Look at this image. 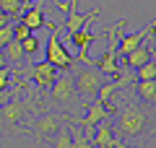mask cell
<instances>
[{"instance_id":"obj_1","label":"cell","mask_w":156,"mask_h":148,"mask_svg":"<svg viewBox=\"0 0 156 148\" xmlns=\"http://www.w3.org/2000/svg\"><path fill=\"white\" fill-rule=\"evenodd\" d=\"M109 115H115L112 132L125 138V140L140 138L146 130L154 127V112H151V107L146 109V104L140 99H120L117 101V109L109 112Z\"/></svg>"},{"instance_id":"obj_2","label":"cell","mask_w":156,"mask_h":148,"mask_svg":"<svg viewBox=\"0 0 156 148\" xmlns=\"http://www.w3.org/2000/svg\"><path fill=\"white\" fill-rule=\"evenodd\" d=\"M21 91H23V81L18 83L16 93H13L5 104L0 107V138H13V135H18V132H21L23 117H31L34 112L39 109L37 96H34V93L21 96Z\"/></svg>"},{"instance_id":"obj_3","label":"cell","mask_w":156,"mask_h":148,"mask_svg":"<svg viewBox=\"0 0 156 148\" xmlns=\"http://www.w3.org/2000/svg\"><path fill=\"white\" fill-rule=\"evenodd\" d=\"M47 104L57 107L60 112H68V120H76V112L83 109L81 99L76 93V83H73V65L62 68V73H57V78L52 81V86L47 88Z\"/></svg>"},{"instance_id":"obj_4","label":"cell","mask_w":156,"mask_h":148,"mask_svg":"<svg viewBox=\"0 0 156 148\" xmlns=\"http://www.w3.org/2000/svg\"><path fill=\"white\" fill-rule=\"evenodd\" d=\"M68 120V115H60V112L50 109V107H39L37 112L31 115V122L29 125H21V132H29L34 140L39 143H50V138L57 132V127Z\"/></svg>"},{"instance_id":"obj_5","label":"cell","mask_w":156,"mask_h":148,"mask_svg":"<svg viewBox=\"0 0 156 148\" xmlns=\"http://www.w3.org/2000/svg\"><path fill=\"white\" fill-rule=\"evenodd\" d=\"M104 78L107 76L94 65V62H89V65L78 62V68H73V83H76V93H78V99H81L83 109H86L89 101L96 99V91H99V86L104 83Z\"/></svg>"},{"instance_id":"obj_6","label":"cell","mask_w":156,"mask_h":148,"mask_svg":"<svg viewBox=\"0 0 156 148\" xmlns=\"http://www.w3.org/2000/svg\"><path fill=\"white\" fill-rule=\"evenodd\" d=\"M125 18L115 21L112 26H104V37H107V52L94 60V65L99 68L104 76H120L122 73V65H120V55H117V37H120V29H125Z\"/></svg>"},{"instance_id":"obj_7","label":"cell","mask_w":156,"mask_h":148,"mask_svg":"<svg viewBox=\"0 0 156 148\" xmlns=\"http://www.w3.org/2000/svg\"><path fill=\"white\" fill-rule=\"evenodd\" d=\"M44 23L52 29V31H50V42H47V62L55 65L57 70L70 68V65H73V57H70V52L65 49V44H60V39H57L60 26H55V23H50V21H44Z\"/></svg>"},{"instance_id":"obj_8","label":"cell","mask_w":156,"mask_h":148,"mask_svg":"<svg viewBox=\"0 0 156 148\" xmlns=\"http://www.w3.org/2000/svg\"><path fill=\"white\" fill-rule=\"evenodd\" d=\"M26 78H31L34 83H37V88L39 91H47V88L52 86V81L57 78V68L55 65H50V62H37V65H31V68H23V78L21 81H26Z\"/></svg>"},{"instance_id":"obj_9","label":"cell","mask_w":156,"mask_h":148,"mask_svg":"<svg viewBox=\"0 0 156 148\" xmlns=\"http://www.w3.org/2000/svg\"><path fill=\"white\" fill-rule=\"evenodd\" d=\"M89 140H91V148H128L120 138H115L109 120H101L99 125L94 127V132H91Z\"/></svg>"},{"instance_id":"obj_10","label":"cell","mask_w":156,"mask_h":148,"mask_svg":"<svg viewBox=\"0 0 156 148\" xmlns=\"http://www.w3.org/2000/svg\"><path fill=\"white\" fill-rule=\"evenodd\" d=\"M96 16H99V8H91L89 13H78V0H70V3H68V21H65V31H68V34L78 31V29L83 26V23L94 21Z\"/></svg>"},{"instance_id":"obj_11","label":"cell","mask_w":156,"mask_h":148,"mask_svg":"<svg viewBox=\"0 0 156 148\" xmlns=\"http://www.w3.org/2000/svg\"><path fill=\"white\" fill-rule=\"evenodd\" d=\"M151 34H154V21H151L146 29L135 31V34H122V37L117 39V55H122V57H125V55L130 52V49H135L138 44H143L146 39L151 37Z\"/></svg>"},{"instance_id":"obj_12","label":"cell","mask_w":156,"mask_h":148,"mask_svg":"<svg viewBox=\"0 0 156 148\" xmlns=\"http://www.w3.org/2000/svg\"><path fill=\"white\" fill-rule=\"evenodd\" d=\"M151 57H154V34L148 37V47L138 44L135 49H130L128 55L122 57V65H125V68H130V70H135V68H140L143 62H148Z\"/></svg>"},{"instance_id":"obj_13","label":"cell","mask_w":156,"mask_h":148,"mask_svg":"<svg viewBox=\"0 0 156 148\" xmlns=\"http://www.w3.org/2000/svg\"><path fill=\"white\" fill-rule=\"evenodd\" d=\"M96 37H99V34L91 31V21H89V23H83V26L78 29V31L70 34V42L78 47V55H89V49H91V44H94Z\"/></svg>"},{"instance_id":"obj_14","label":"cell","mask_w":156,"mask_h":148,"mask_svg":"<svg viewBox=\"0 0 156 148\" xmlns=\"http://www.w3.org/2000/svg\"><path fill=\"white\" fill-rule=\"evenodd\" d=\"M0 52L5 57V65H13V68H21L23 60H26V55H23V49H21V42H16V39H11Z\"/></svg>"},{"instance_id":"obj_15","label":"cell","mask_w":156,"mask_h":148,"mask_svg":"<svg viewBox=\"0 0 156 148\" xmlns=\"http://www.w3.org/2000/svg\"><path fill=\"white\" fill-rule=\"evenodd\" d=\"M133 83H135L133 86L135 99H140L143 104L154 107V101H156V81H133Z\"/></svg>"},{"instance_id":"obj_16","label":"cell","mask_w":156,"mask_h":148,"mask_svg":"<svg viewBox=\"0 0 156 148\" xmlns=\"http://www.w3.org/2000/svg\"><path fill=\"white\" fill-rule=\"evenodd\" d=\"M44 21H47V16H44V11H42V5H34V8L29 5L26 11L21 13V23H26L31 31H34V29H42Z\"/></svg>"},{"instance_id":"obj_17","label":"cell","mask_w":156,"mask_h":148,"mask_svg":"<svg viewBox=\"0 0 156 148\" xmlns=\"http://www.w3.org/2000/svg\"><path fill=\"white\" fill-rule=\"evenodd\" d=\"M50 143H52V148H70L73 146V140H70V125L62 122V125L57 127V132L50 138Z\"/></svg>"},{"instance_id":"obj_18","label":"cell","mask_w":156,"mask_h":148,"mask_svg":"<svg viewBox=\"0 0 156 148\" xmlns=\"http://www.w3.org/2000/svg\"><path fill=\"white\" fill-rule=\"evenodd\" d=\"M70 122H73V120H70ZM70 140H73L70 148H91L89 135L83 132V127L78 125V122H73V127H70Z\"/></svg>"},{"instance_id":"obj_19","label":"cell","mask_w":156,"mask_h":148,"mask_svg":"<svg viewBox=\"0 0 156 148\" xmlns=\"http://www.w3.org/2000/svg\"><path fill=\"white\" fill-rule=\"evenodd\" d=\"M135 81H156V60L151 57L148 62H143L140 68H135Z\"/></svg>"},{"instance_id":"obj_20","label":"cell","mask_w":156,"mask_h":148,"mask_svg":"<svg viewBox=\"0 0 156 148\" xmlns=\"http://www.w3.org/2000/svg\"><path fill=\"white\" fill-rule=\"evenodd\" d=\"M0 11L5 16H21L23 13V3L21 0H0Z\"/></svg>"},{"instance_id":"obj_21","label":"cell","mask_w":156,"mask_h":148,"mask_svg":"<svg viewBox=\"0 0 156 148\" xmlns=\"http://www.w3.org/2000/svg\"><path fill=\"white\" fill-rule=\"evenodd\" d=\"M39 47H42V44H39V39L34 37V34H31V37H26V39H21V49H23V55H26V57L37 55Z\"/></svg>"},{"instance_id":"obj_22","label":"cell","mask_w":156,"mask_h":148,"mask_svg":"<svg viewBox=\"0 0 156 148\" xmlns=\"http://www.w3.org/2000/svg\"><path fill=\"white\" fill-rule=\"evenodd\" d=\"M26 37H31V29L26 26V23H13V39H16V42H21V39H26Z\"/></svg>"},{"instance_id":"obj_23","label":"cell","mask_w":156,"mask_h":148,"mask_svg":"<svg viewBox=\"0 0 156 148\" xmlns=\"http://www.w3.org/2000/svg\"><path fill=\"white\" fill-rule=\"evenodd\" d=\"M11 39H13V23H5V26H0V49L5 47Z\"/></svg>"},{"instance_id":"obj_24","label":"cell","mask_w":156,"mask_h":148,"mask_svg":"<svg viewBox=\"0 0 156 148\" xmlns=\"http://www.w3.org/2000/svg\"><path fill=\"white\" fill-rule=\"evenodd\" d=\"M11 73L13 70H8V65L0 68V88H8V83H11Z\"/></svg>"},{"instance_id":"obj_25","label":"cell","mask_w":156,"mask_h":148,"mask_svg":"<svg viewBox=\"0 0 156 148\" xmlns=\"http://www.w3.org/2000/svg\"><path fill=\"white\" fill-rule=\"evenodd\" d=\"M16 88H18V83H16L13 88H0V107L5 104V101H8V99L13 96V93H16Z\"/></svg>"},{"instance_id":"obj_26","label":"cell","mask_w":156,"mask_h":148,"mask_svg":"<svg viewBox=\"0 0 156 148\" xmlns=\"http://www.w3.org/2000/svg\"><path fill=\"white\" fill-rule=\"evenodd\" d=\"M5 23H11V16H5V13H0V26H5Z\"/></svg>"},{"instance_id":"obj_27","label":"cell","mask_w":156,"mask_h":148,"mask_svg":"<svg viewBox=\"0 0 156 148\" xmlns=\"http://www.w3.org/2000/svg\"><path fill=\"white\" fill-rule=\"evenodd\" d=\"M21 3H23V11H26V8H29V5H31L34 0H21Z\"/></svg>"},{"instance_id":"obj_28","label":"cell","mask_w":156,"mask_h":148,"mask_svg":"<svg viewBox=\"0 0 156 148\" xmlns=\"http://www.w3.org/2000/svg\"><path fill=\"white\" fill-rule=\"evenodd\" d=\"M0 68H5V57H3V52H0Z\"/></svg>"},{"instance_id":"obj_29","label":"cell","mask_w":156,"mask_h":148,"mask_svg":"<svg viewBox=\"0 0 156 148\" xmlns=\"http://www.w3.org/2000/svg\"><path fill=\"white\" fill-rule=\"evenodd\" d=\"M0 13H3V11H0Z\"/></svg>"}]
</instances>
